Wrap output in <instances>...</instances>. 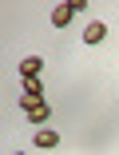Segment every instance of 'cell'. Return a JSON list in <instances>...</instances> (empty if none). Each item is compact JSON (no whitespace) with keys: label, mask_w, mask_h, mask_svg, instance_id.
<instances>
[{"label":"cell","mask_w":119,"mask_h":155,"mask_svg":"<svg viewBox=\"0 0 119 155\" xmlns=\"http://www.w3.org/2000/svg\"><path fill=\"white\" fill-rule=\"evenodd\" d=\"M103 36H107V24L103 20H92V24L83 28V44H99Z\"/></svg>","instance_id":"obj_2"},{"label":"cell","mask_w":119,"mask_h":155,"mask_svg":"<svg viewBox=\"0 0 119 155\" xmlns=\"http://www.w3.org/2000/svg\"><path fill=\"white\" fill-rule=\"evenodd\" d=\"M72 16H76V8H72V4H56V8H52V28H68V24H72Z\"/></svg>","instance_id":"obj_1"},{"label":"cell","mask_w":119,"mask_h":155,"mask_svg":"<svg viewBox=\"0 0 119 155\" xmlns=\"http://www.w3.org/2000/svg\"><path fill=\"white\" fill-rule=\"evenodd\" d=\"M24 115H28V123H48V119H52V107H48V104H40V107L24 111Z\"/></svg>","instance_id":"obj_5"},{"label":"cell","mask_w":119,"mask_h":155,"mask_svg":"<svg viewBox=\"0 0 119 155\" xmlns=\"http://www.w3.org/2000/svg\"><path fill=\"white\" fill-rule=\"evenodd\" d=\"M40 72H44V60H40V56L20 60V76H40Z\"/></svg>","instance_id":"obj_4"},{"label":"cell","mask_w":119,"mask_h":155,"mask_svg":"<svg viewBox=\"0 0 119 155\" xmlns=\"http://www.w3.org/2000/svg\"><path fill=\"white\" fill-rule=\"evenodd\" d=\"M12 155H24V151H12Z\"/></svg>","instance_id":"obj_6"},{"label":"cell","mask_w":119,"mask_h":155,"mask_svg":"<svg viewBox=\"0 0 119 155\" xmlns=\"http://www.w3.org/2000/svg\"><path fill=\"white\" fill-rule=\"evenodd\" d=\"M56 143H60V131H52V127H36V147L48 151V147H56Z\"/></svg>","instance_id":"obj_3"}]
</instances>
